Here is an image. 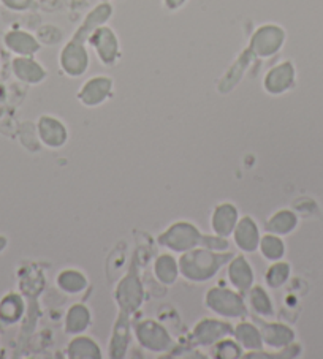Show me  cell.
<instances>
[{
  "label": "cell",
  "mask_w": 323,
  "mask_h": 359,
  "mask_svg": "<svg viewBox=\"0 0 323 359\" xmlns=\"http://www.w3.org/2000/svg\"><path fill=\"white\" fill-rule=\"evenodd\" d=\"M4 41L5 46L16 55H34L40 49L39 39H35L32 34L24 32V30H10L5 35Z\"/></svg>",
  "instance_id": "17"
},
{
  "label": "cell",
  "mask_w": 323,
  "mask_h": 359,
  "mask_svg": "<svg viewBox=\"0 0 323 359\" xmlns=\"http://www.w3.org/2000/svg\"><path fill=\"white\" fill-rule=\"evenodd\" d=\"M111 90H113V79L108 76H94L81 86L78 100L84 107H98L108 100Z\"/></svg>",
  "instance_id": "9"
},
{
  "label": "cell",
  "mask_w": 323,
  "mask_h": 359,
  "mask_svg": "<svg viewBox=\"0 0 323 359\" xmlns=\"http://www.w3.org/2000/svg\"><path fill=\"white\" fill-rule=\"evenodd\" d=\"M111 15H113L111 5L100 4L91 11L84 22L81 24L77 34L72 36V40L67 43L60 53V68L64 70L65 75L73 78L84 75L89 67V54L86 51L84 43L89 41L91 34L97 27L103 26L110 20Z\"/></svg>",
  "instance_id": "1"
},
{
  "label": "cell",
  "mask_w": 323,
  "mask_h": 359,
  "mask_svg": "<svg viewBox=\"0 0 323 359\" xmlns=\"http://www.w3.org/2000/svg\"><path fill=\"white\" fill-rule=\"evenodd\" d=\"M164 2H165V7H166V8L175 11V10L181 8L183 5H184L185 2H187V0H164Z\"/></svg>",
  "instance_id": "31"
},
{
  "label": "cell",
  "mask_w": 323,
  "mask_h": 359,
  "mask_svg": "<svg viewBox=\"0 0 323 359\" xmlns=\"http://www.w3.org/2000/svg\"><path fill=\"white\" fill-rule=\"evenodd\" d=\"M5 247V239L4 238H0V250H2Z\"/></svg>",
  "instance_id": "32"
},
{
  "label": "cell",
  "mask_w": 323,
  "mask_h": 359,
  "mask_svg": "<svg viewBox=\"0 0 323 359\" xmlns=\"http://www.w3.org/2000/svg\"><path fill=\"white\" fill-rule=\"evenodd\" d=\"M238 224V210L230 203H223L220 206H217L211 217V226L216 236L228 238L230 234H233L235 226Z\"/></svg>",
  "instance_id": "14"
},
{
  "label": "cell",
  "mask_w": 323,
  "mask_h": 359,
  "mask_svg": "<svg viewBox=\"0 0 323 359\" xmlns=\"http://www.w3.org/2000/svg\"><path fill=\"white\" fill-rule=\"evenodd\" d=\"M235 244L242 252H256L260 245V231L253 219L242 217L235 226L233 231Z\"/></svg>",
  "instance_id": "15"
},
{
  "label": "cell",
  "mask_w": 323,
  "mask_h": 359,
  "mask_svg": "<svg viewBox=\"0 0 323 359\" xmlns=\"http://www.w3.org/2000/svg\"><path fill=\"white\" fill-rule=\"evenodd\" d=\"M216 356L217 358H239L241 356V346L238 342H233L230 339H223L220 342L216 344Z\"/></svg>",
  "instance_id": "29"
},
{
  "label": "cell",
  "mask_w": 323,
  "mask_h": 359,
  "mask_svg": "<svg viewBox=\"0 0 323 359\" xmlns=\"http://www.w3.org/2000/svg\"><path fill=\"white\" fill-rule=\"evenodd\" d=\"M68 356L74 359H98L102 358L100 346H98L91 337H74L68 344Z\"/></svg>",
  "instance_id": "20"
},
{
  "label": "cell",
  "mask_w": 323,
  "mask_h": 359,
  "mask_svg": "<svg viewBox=\"0 0 323 359\" xmlns=\"http://www.w3.org/2000/svg\"><path fill=\"white\" fill-rule=\"evenodd\" d=\"M154 272L159 280L165 285H171L176 282L179 274V264L171 255H160L155 259Z\"/></svg>",
  "instance_id": "22"
},
{
  "label": "cell",
  "mask_w": 323,
  "mask_h": 359,
  "mask_svg": "<svg viewBox=\"0 0 323 359\" xmlns=\"http://www.w3.org/2000/svg\"><path fill=\"white\" fill-rule=\"evenodd\" d=\"M233 327L232 325L223 323V321L219 320H202L200 323L195 326L194 330V339L197 344H200L203 346L208 345H216L217 342H220L223 339H228L230 336H233Z\"/></svg>",
  "instance_id": "10"
},
{
  "label": "cell",
  "mask_w": 323,
  "mask_h": 359,
  "mask_svg": "<svg viewBox=\"0 0 323 359\" xmlns=\"http://www.w3.org/2000/svg\"><path fill=\"white\" fill-rule=\"evenodd\" d=\"M290 274V268L285 263H276L272 264L271 268L266 272V283L271 288H277L287 280V277Z\"/></svg>",
  "instance_id": "28"
},
{
  "label": "cell",
  "mask_w": 323,
  "mask_h": 359,
  "mask_svg": "<svg viewBox=\"0 0 323 359\" xmlns=\"http://www.w3.org/2000/svg\"><path fill=\"white\" fill-rule=\"evenodd\" d=\"M22 313V302L21 298L16 294H10L4 299L2 306H0V318L13 323Z\"/></svg>",
  "instance_id": "27"
},
{
  "label": "cell",
  "mask_w": 323,
  "mask_h": 359,
  "mask_svg": "<svg viewBox=\"0 0 323 359\" xmlns=\"http://www.w3.org/2000/svg\"><path fill=\"white\" fill-rule=\"evenodd\" d=\"M206 306L209 311L227 318H241L247 313L242 296L230 288L216 287L206 293Z\"/></svg>",
  "instance_id": "4"
},
{
  "label": "cell",
  "mask_w": 323,
  "mask_h": 359,
  "mask_svg": "<svg viewBox=\"0 0 323 359\" xmlns=\"http://www.w3.org/2000/svg\"><path fill=\"white\" fill-rule=\"evenodd\" d=\"M159 244L162 247H165V249H170L179 253L192 250L195 249V247H208V249L217 252L228 250L230 247L227 238L203 236V234L197 230V226L189 224V222H178V224H173L169 230L160 234Z\"/></svg>",
  "instance_id": "3"
},
{
  "label": "cell",
  "mask_w": 323,
  "mask_h": 359,
  "mask_svg": "<svg viewBox=\"0 0 323 359\" xmlns=\"http://www.w3.org/2000/svg\"><path fill=\"white\" fill-rule=\"evenodd\" d=\"M296 225L295 215L289 210H281L275 217H271L266 224V230L272 234H287L294 230Z\"/></svg>",
  "instance_id": "25"
},
{
  "label": "cell",
  "mask_w": 323,
  "mask_h": 359,
  "mask_svg": "<svg viewBox=\"0 0 323 359\" xmlns=\"http://www.w3.org/2000/svg\"><path fill=\"white\" fill-rule=\"evenodd\" d=\"M295 81V68L290 62H282L276 67H272L271 70L266 73L265 76V90L268 94L279 95L284 94L285 90H289Z\"/></svg>",
  "instance_id": "11"
},
{
  "label": "cell",
  "mask_w": 323,
  "mask_h": 359,
  "mask_svg": "<svg viewBox=\"0 0 323 359\" xmlns=\"http://www.w3.org/2000/svg\"><path fill=\"white\" fill-rule=\"evenodd\" d=\"M116 299L121 307V312L132 313L143 302V287L140 278L132 271L127 277L122 278L119 287L116 290Z\"/></svg>",
  "instance_id": "8"
},
{
  "label": "cell",
  "mask_w": 323,
  "mask_h": 359,
  "mask_svg": "<svg viewBox=\"0 0 323 359\" xmlns=\"http://www.w3.org/2000/svg\"><path fill=\"white\" fill-rule=\"evenodd\" d=\"M91 325V312L89 309L83 304H74L67 312L65 318V331L67 334L77 336V334L84 332Z\"/></svg>",
  "instance_id": "19"
},
{
  "label": "cell",
  "mask_w": 323,
  "mask_h": 359,
  "mask_svg": "<svg viewBox=\"0 0 323 359\" xmlns=\"http://www.w3.org/2000/svg\"><path fill=\"white\" fill-rule=\"evenodd\" d=\"M228 278L241 293L249 292L253 283V271L244 257H233L228 263Z\"/></svg>",
  "instance_id": "16"
},
{
  "label": "cell",
  "mask_w": 323,
  "mask_h": 359,
  "mask_svg": "<svg viewBox=\"0 0 323 359\" xmlns=\"http://www.w3.org/2000/svg\"><path fill=\"white\" fill-rule=\"evenodd\" d=\"M58 285L60 287V290H64V292L70 294H77L88 287V278L84 277V274H81L79 271L65 269L59 274Z\"/></svg>",
  "instance_id": "23"
},
{
  "label": "cell",
  "mask_w": 323,
  "mask_h": 359,
  "mask_svg": "<svg viewBox=\"0 0 323 359\" xmlns=\"http://www.w3.org/2000/svg\"><path fill=\"white\" fill-rule=\"evenodd\" d=\"M235 255L232 252H217L208 247H195V249L184 252L179 259V272L184 278L192 282H206L213 278L222 266L232 262Z\"/></svg>",
  "instance_id": "2"
},
{
  "label": "cell",
  "mask_w": 323,
  "mask_h": 359,
  "mask_svg": "<svg viewBox=\"0 0 323 359\" xmlns=\"http://www.w3.org/2000/svg\"><path fill=\"white\" fill-rule=\"evenodd\" d=\"M0 2L13 11H24L32 5L34 0H0Z\"/></svg>",
  "instance_id": "30"
},
{
  "label": "cell",
  "mask_w": 323,
  "mask_h": 359,
  "mask_svg": "<svg viewBox=\"0 0 323 359\" xmlns=\"http://www.w3.org/2000/svg\"><path fill=\"white\" fill-rule=\"evenodd\" d=\"M247 293H249V304L252 311L260 317H271L272 304L265 290L262 287H252Z\"/></svg>",
  "instance_id": "24"
},
{
  "label": "cell",
  "mask_w": 323,
  "mask_h": 359,
  "mask_svg": "<svg viewBox=\"0 0 323 359\" xmlns=\"http://www.w3.org/2000/svg\"><path fill=\"white\" fill-rule=\"evenodd\" d=\"M233 334L241 348H246L249 351H262L263 339L258 327L251 323H241L236 326Z\"/></svg>",
  "instance_id": "18"
},
{
  "label": "cell",
  "mask_w": 323,
  "mask_h": 359,
  "mask_svg": "<svg viewBox=\"0 0 323 359\" xmlns=\"http://www.w3.org/2000/svg\"><path fill=\"white\" fill-rule=\"evenodd\" d=\"M258 247L260 250H262V255L268 259V262H277V259H281L284 255V244L276 234H266V236L260 239Z\"/></svg>",
  "instance_id": "26"
},
{
  "label": "cell",
  "mask_w": 323,
  "mask_h": 359,
  "mask_svg": "<svg viewBox=\"0 0 323 359\" xmlns=\"http://www.w3.org/2000/svg\"><path fill=\"white\" fill-rule=\"evenodd\" d=\"M135 334L143 348L152 353L166 351L173 344L165 327H162L155 321H143V323L135 327Z\"/></svg>",
  "instance_id": "7"
},
{
  "label": "cell",
  "mask_w": 323,
  "mask_h": 359,
  "mask_svg": "<svg viewBox=\"0 0 323 359\" xmlns=\"http://www.w3.org/2000/svg\"><path fill=\"white\" fill-rule=\"evenodd\" d=\"M89 43L95 49L98 59L102 60L103 65H114L119 59V40H117L113 29L107 26L97 27L91 34Z\"/></svg>",
  "instance_id": "6"
},
{
  "label": "cell",
  "mask_w": 323,
  "mask_h": 359,
  "mask_svg": "<svg viewBox=\"0 0 323 359\" xmlns=\"http://www.w3.org/2000/svg\"><path fill=\"white\" fill-rule=\"evenodd\" d=\"M11 68L15 76L26 84H40L46 78V70L32 59V55H18Z\"/></svg>",
  "instance_id": "13"
},
{
  "label": "cell",
  "mask_w": 323,
  "mask_h": 359,
  "mask_svg": "<svg viewBox=\"0 0 323 359\" xmlns=\"http://www.w3.org/2000/svg\"><path fill=\"white\" fill-rule=\"evenodd\" d=\"M39 136L43 144L58 149L67 141V128L59 119L53 116H41L39 121Z\"/></svg>",
  "instance_id": "12"
},
{
  "label": "cell",
  "mask_w": 323,
  "mask_h": 359,
  "mask_svg": "<svg viewBox=\"0 0 323 359\" xmlns=\"http://www.w3.org/2000/svg\"><path fill=\"white\" fill-rule=\"evenodd\" d=\"M260 332H262L263 344L271 346V348H281V346L290 344L291 337H294V332L282 325L262 323Z\"/></svg>",
  "instance_id": "21"
},
{
  "label": "cell",
  "mask_w": 323,
  "mask_h": 359,
  "mask_svg": "<svg viewBox=\"0 0 323 359\" xmlns=\"http://www.w3.org/2000/svg\"><path fill=\"white\" fill-rule=\"evenodd\" d=\"M284 40L285 32L281 27L275 26V24H266L253 34L251 40V51L258 57H271L282 48Z\"/></svg>",
  "instance_id": "5"
}]
</instances>
